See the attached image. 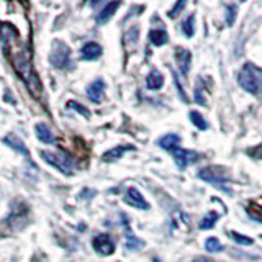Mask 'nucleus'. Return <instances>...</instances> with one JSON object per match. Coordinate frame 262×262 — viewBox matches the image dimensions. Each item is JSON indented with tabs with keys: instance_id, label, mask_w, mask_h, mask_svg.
<instances>
[{
	"instance_id": "nucleus-21",
	"label": "nucleus",
	"mask_w": 262,
	"mask_h": 262,
	"mask_svg": "<svg viewBox=\"0 0 262 262\" xmlns=\"http://www.w3.org/2000/svg\"><path fill=\"white\" fill-rule=\"evenodd\" d=\"M190 121L199 129H208V123L205 120L199 112H190Z\"/></svg>"
},
{
	"instance_id": "nucleus-9",
	"label": "nucleus",
	"mask_w": 262,
	"mask_h": 262,
	"mask_svg": "<svg viewBox=\"0 0 262 262\" xmlns=\"http://www.w3.org/2000/svg\"><path fill=\"white\" fill-rule=\"evenodd\" d=\"M176 61L179 64V69L180 72L187 76L188 71H190V61H192V54L188 49L184 48H176Z\"/></svg>"
},
{
	"instance_id": "nucleus-2",
	"label": "nucleus",
	"mask_w": 262,
	"mask_h": 262,
	"mask_svg": "<svg viewBox=\"0 0 262 262\" xmlns=\"http://www.w3.org/2000/svg\"><path fill=\"white\" fill-rule=\"evenodd\" d=\"M239 85L252 95H259L262 92V69L251 62L244 64L237 76Z\"/></svg>"
},
{
	"instance_id": "nucleus-10",
	"label": "nucleus",
	"mask_w": 262,
	"mask_h": 262,
	"mask_svg": "<svg viewBox=\"0 0 262 262\" xmlns=\"http://www.w3.org/2000/svg\"><path fill=\"white\" fill-rule=\"evenodd\" d=\"M103 94H105V82H103L102 79L94 80L92 84L89 85V89H87V97H89L92 102H95V103L102 102Z\"/></svg>"
},
{
	"instance_id": "nucleus-28",
	"label": "nucleus",
	"mask_w": 262,
	"mask_h": 262,
	"mask_svg": "<svg viewBox=\"0 0 262 262\" xmlns=\"http://www.w3.org/2000/svg\"><path fill=\"white\" fill-rule=\"evenodd\" d=\"M68 105L71 106V108H76V110H77V112H80L82 115H85V117H89V112H87L85 108H82V106H80L79 103H76V102H69Z\"/></svg>"
},
{
	"instance_id": "nucleus-5",
	"label": "nucleus",
	"mask_w": 262,
	"mask_h": 262,
	"mask_svg": "<svg viewBox=\"0 0 262 262\" xmlns=\"http://www.w3.org/2000/svg\"><path fill=\"white\" fill-rule=\"evenodd\" d=\"M49 61L56 69H66L71 66V48L62 43L61 39H56L51 48V54H49Z\"/></svg>"
},
{
	"instance_id": "nucleus-15",
	"label": "nucleus",
	"mask_w": 262,
	"mask_h": 262,
	"mask_svg": "<svg viewBox=\"0 0 262 262\" xmlns=\"http://www.w3.org/2000/svg\"><path fill=\"white\" fill-rule=\"evenodd\" d=\"M146 85L147 89H151V90H158L164 85V77H162V74L159 71H152L149 72V76L146 77Z\"/></svg>"
},
{
	"instance_id": "nucleus-16",
	"label": "nucleus",
	"mask_w": 262,
	"mask_h": 262,
	"mask_svg": "<svg viewBox=\"0 0 262 262\" xmlns=\"http://www.w3.org/2000/svg\"><path fill=\"white\" fill-rule=\"evenodd\" d=\"M162 149H166V151H172L174 147H179V144H180V138L177 136V135H166V136H162L161 139H159V143H158Z\"/></svg>"
},
{
	"instance_id": "nucleus-14",
	"label": "nucleus",
	"mask_w": 262,
	"mask_h": 262,
	"mask_svg": "<svg viewBox=\"0 0 262 262\" xmlns=\"http://www.w3.org/2000/svg\"><path fill=\"white\" fill-rule=\"evenodd\" d=\"M129 149H135L133 146H115L113 149H110V151H106L103 156H102V159L105 161V162H115V161H118L121 156H123V152L125 151H129Z\"/></svg>"
},
{
	"instance_id": "nucleus-8",
	"label": "nucleus",
	"mask_w": 262,
	"mask_h": 262,
	"mask_svg": "<svg viewBox=\"0 0 262 262\" xmlns=\"http://www.w3.org/2000/svg\"><path fill=\"white\" fill-rule=\"evenodd\" d=\"M125 202L129 205V207H135V208H139V210H149V203L144 200L143 193L139 192L138 188H135V187L128 188Z\"/></svg>"
},
{
	"instance_id": "nucleus-23",
	"label": "nucleus",
	"mask_w": 262,
	"mask_h": 262,
	"mask_svg": "<svg viewBox=\"0 0 262 262\" xmlns=\"http://www.w3.org/2000/svg\"><path fill=\"white\" fill-rule=\"evenodd\" d=\"M193 21H195V15L192 13V15H188V18L184 21V25H182V30H184V33L187 36H193V31H195V28H193Z\"/></svg>"
},
{
	"instance_id": "nucleus-29",
	"label": "nucleus",
	"mask_w": 262,
	"mask_h": 262,
	"mask_svg": "<svg viewBox=\"0 0 262 262\" xmlns=\"http://www.w3.org/2000/svg\"><path fill=\"white\" fill-rule=\"evenodd\" d=\"M193 262H213L211 259H208V257H196Z\"/></svg>"
},
{
	"instance_id": "nucleus-22",
	"label": "nucleus",
	"mask_w": 262,
	"mask_h": 262,
	"mask_svg": "<svg viewBox=\"0 0 262 262\" xmlns=\"http://www.w3.org/2000/svg\"><path fill=\"white\" fill-rule=\"evenodd\" d=\"M205 248H207V251H210V252H221L225 249L223 244H221L216 237H208V239L205 241Z\"/></svg>"
},
{
	"instance_id": "nucleus-1",
	"label": "nucleus",
	"mask_w": 262,
	"mask_h": 262,
	"mask_svg": "<svg viewBox=\"0 0 262 262\" xmlns=\"http://www.w3.org/2000/svg\"><path fill=\"white\" fill-rule=\"evenodd\" d=\"M2 46H4L7 57L12 61L16 74H18L25 84L28 85L30 92L35 97H39L43 89H41L39 80L36 77L35 71H33L30 51L20 39L18 33H16L15 28H12L8 23H4V27H2Z\"/></svg>"
},
{
	"instance_id": "nucleus-26",
	"label": "nucleus",
	"mask_w": 262,
	"mask_h": 262,
	"mask_svg": "<svg viewBox=\"0 0 262 262\" xmlns=\"http://www.w3.org/2000/svg\"><path fill=\"white\" fill-rule=\"evenodd\" d=\"M184 7H185V2H177V4H176V7L172 8V10L167 13V15H169V18H176V16L179 15V12L182 10Z\"/></svg>"
},
{
	"instance_id": "nucleus-12",
	"label": "nucleus",
	"mask_w": 262,
	"mask_h": 262,
	"mask_svg": "<svg viewBox=\"0 0 262 262\" xmlns=\"http://www.w3.org/2000/svg\"><path fill=\"white\" fill-rule=\"evenodd\" d=\"M120 5H121L120 2H110V4H106L102 8V12L97 15V21L98 23H106L115 15V12H117L118 8H120Z\"/></svg>"
},
{
	"instance_id": "nucleus-17",
	"label": "nucleus",
	"mask_w": 262,
	"mask_h": 262,
	"mask_svg": "<svg viewBox=\"0 0 262 262\" xmlns=\"http://www.w3.org/2000/svg\"><path fill=\"white\" fill-rule=\"evenodd\" d=\"M149 39H151V43L154 46H164L167 43V33L164 31V30H151L149 31Z\"/></svg>"
},
{
	"instance_id": "nucleus-20",
	"label": "nucleus",
	"mask_w": 262,
	"mask_h": 262,
	"mask_svg": "<svg viewBox=\"0 0 262 262\" xmlns=\"http://www.w3.org/2000/svg\"><path fill=\"white\" fill-rule=\"evenodd\" d=\"M143 241L141 239H138V237L133 234V233H128V236H126V243H125V246H126V249H129V251H138L139 248H143Z\"/></svg>"
},
{
	"instance_id": "nucleus-18",
	"label": "nucleus",
	"mask_w": 262,
	"mask_h": 262,
	"mask_svg": "<svg viewBox=\"0 0 262 262\" xmlns=\"http://www.w3.org/2000/svg\"><path fill=\"white\" fill-rule=\"evenodd\" d=\"M4 143H5V144H8L10 147H15L16 151H20V152H23L25 156H27V158H30V152H28V149L23 146V143H21L20 139L16 138L15 135H8V136H5V138H4Z\"/></svg>"
},
{
	"instance_id": "nucleus-7",
	"label": "nucleus",
	"mask_w": 262,
	"mask_h": 262,
	"mask_svg": "<svg viewBox=\"0 0 262 262\" xmlns=\"http://www.w3.org/2000/svg\"><path fill=\"white\" fill-rule=\"evenodd\" d=\"M94 249L102 256H112L115 252V243L108 234H97L94 237Z\"/></svg>"
},
{
	"instance_id": "nucleus-11",
	"label": "nucleus",
	"mask_w": 262,
	"mask_h": 262,
	"mask_svg": "<svg viewBox=\"0 0 262 262\" xmlns=\"http://www.w3.org/2000/svg\"><path fill=\"white\" fill-rule=\"evenodd\" d=\"M82 57L84 59H87V61H95V59H98V57L102 56V53H103V49H102V46L98 45V43H87L84 48H82Z\"/></svg>"
},
{
	"instance_id": "nucleus-27",
	"label": "nucleus",
	"mask_w": 262,
	"mask_h": 262,
	"mask_svg": "<svg viewBox=\"0 0 262 262\" xmlns=\"http://www.w3.org/2000/svg\"><path fill=\"white\" fill-rule=\"evenodd\" d=\"M226 10H228L226 21H228V25H233L234 15H236V7H234V5H228V7H226Z\"/></svg>"
},
{
	"instance_id": "nucleus-24",
	"label": "nucleus",
	"mask_w": 262,
	"mask_h": 262,
	"mask_svg": "<svg viewBox=\"0 0 262 262\" xmlns=\"http://www.w3.org/2000/svg\"><path fill=\"white\" fill-rule=\"evenodd\" d=\"M229 236H231V239L236 241V243H239V244H244V246H251L254 241L251 239V237L248 236H244V234H239V233H236V231H229Z\"/></svg>"
},
{
	"instance_id": "nucleus-3",
	"label": "nucleus",
	"mask_w": 262,
	"mask_h": 262,
	"mask_svg": "<svg viewBox=\"0 0 262 262\" xmlns=\"http://www.w3.org/2000/svg\"><path fill=\"white\" fill-rule=\"evenodd\" d=\"M199 177L205 182L211 184L218 190H223L225 193H231V188L228 187L229 184V174L225 167L220 166H211V167H205L199 172Z\"/></svg>"
},
{
	"instance_id": "nucleus-13",
	"label": "nucleus",
	"mask_w": 262,
	"mask_h": 262,
	"mask_svg": "<svg viewBox=\"0 0 262 262\" xmlns=\"http://www.w3.org/2000/svg\"><path fill=\"white\" fill-rule=\"evenodd\" d=\"M36 129V138L39 139L41 143H45V144H53L54 143V135H53V131L49 129L45 123H38V125L35 126Z\"/></svg>"
},
{
	"instance_id": "nucleus-6",
	"label": "nucleus",
	"mask_w": 262,
	"mask_h": 262,
	"mask_svg": "<svg viewBox=\"0 0 262 262\" xmlns=\"http://www.w3.org/2000/svg\"><path fill=\"white\" fill-rule=\"evenodd\" d=\"M170 154H172V158H174V161H176V164H177V167L179 169H185L188 164H192V162H195V161H199V158L200 156L196 154V152H193V151H188V149H182V147H174L172 151H169Z\"/></svg>"
},
{
	"instance_id": "nucleus-30",
	"label": "nucleus",
	"mask_w": 262,
	"mask_h": 262,
	"mask_svg": "<svg viewBox=\"0 0 262 262\" xmlns=\"http://www.w3.org/2000/svg\"><path fill=\"white\" fill-rule=\"evenodd\" d=\"M260 237H262V236H260Z\"/></svg>"
},
{
	"instance_id": "nucleus-25",
	"label": "nucleus",
	"mask_w": 262,
	"mask_h": 262,
	"mask_svg": "<svg viewBox=\"0 0 262 262\" xmlns=\"http://www.w3.org/2000/svg\"><path fill=\"white\" fill-rule=\"evenodd\" d=\"M195 100L200 105H207V100H205V97H203V80H202V77L199 79V84H196V87H195Z\"/></svg>"
},
{
	"instance_id": "nucleus-4",
	"label": "nucleus",
	"mask_w": 262,
	"mask_h": 262,
	"mask_svg": "<svg viewBox=\"0 0 262 262\" xmlns=\"http://www.w3.org/2000/svg\"><path fill=\"white\" fill-rule=\"evenodd\" d=\"M41 158L45 162H48L49 166L56 167L62 174H74V161L64 152H51V151H41Z\"/></svg>"
},
{
	"instance_id": "nucleus-19",
	"label": "nucleus",
	"mask_w": 262,
	"mask_h": 262,
	"mask_svg": "<svg viewBox=\"0 0 262 262\" xmlns=\"http://www.w3.org/2000/svg\"><path fill=\"white\" fill-rule=\"evenodd\" d=\"M218 218H220V215L216 211H210V213H207V216H205L202 221H200V228L202 229H210V228H213L215 226V223L218 221Z\"/></svg>"
}]
</instances>
